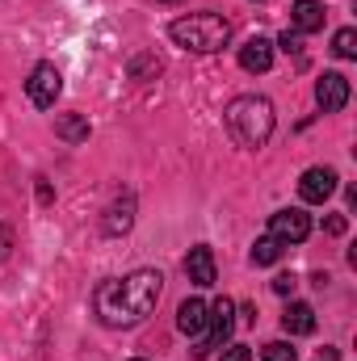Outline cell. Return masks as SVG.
Returning a JSON list of instances; mask_svg holds the SVG:
<instances>
[{
  "label": "cell",
  "mask_w": 357,
  "mask_h": 361,
  "mask_svg": "<svg viewBox=\"0 0 357 361\" xmlns=\"http://www.w3.org/2000/svg\"><path fill=\"white\" fill-rule=\"evenodd\" d=\"M269 235H273L277 244H303V240L311 235V214L298 210V206L277 210V214H269Z\"/></svg>",
  "instance_id": "5"
},
{
  "label": "cell",
  "mask_w": 357,
  "mask_h": 361,
  "mask_svg": "<svg viewBox=\"0 0 357 361\" xmlns=\"http://www.w3.org/2000/svg\"><path fill=\"white\" fill-rule=\"evenodd\" d=\"M206 319H210V307L202 298H185L177 307V328L185 336H202L206 332Z\"/></svg>",
  "instance_id": "11"
},
{
  "label": "cell",
  "mask_w": 357,
  "mask_h": 361,
  "mask_svg": "<svg viewBox=\"0 0 357 361\" xmlns=\"http://www.w3.org/2000/svg\"><path fill=\"white\" fill-rule=\"evenodd\" d=\"M131 223H135V197L126 193L122 202H114L109 206V214H105V235H118V231H131Z\"/></svg>",
  "instance_id": "13"
},
{
  "label": "cell",
  "mask_w": 357,
  "mask_h": 361,
  "mask_svg": "<svg viewBox=\"0 0 357 361\" xmlns=\"http://www.w3.org/2000/svg\"><path fill=\"white\" fill-rule=\"evenodd\" d=\"M240 68H244V72H253V76L269 72V68H273V42L261 38V34H253V38L240 47Z\"/></svg>",
  "instance_id": "9"
},
{
  "label": "cell",
  "mask_w": 357,
  "mask_h": 361,
  "mask_svg": "<svg viewBox=\"0 0 357 361\" xmlns=\"http://www.w3.org/2000/svg\"><path fill=\"white\" fill-rule=\"evenodd\" d=\"M315 105H320L324 114L345 109V105H349V80H345L341 72H324V76L315 80Z\"/></svg>",
  "instance_id": "7"
},
{
  "label": "cell",
  "mask_w": 357,
  "mask_h": 361,
  "mask_svg": "<svg viewBox=\"0 0 357 361\" xmlns=\"http://www.w3.org/2000/svg\"><path fill=\"white\" fill-rule=\"evenodd\" d=\"M131 361H143V357H131Z\"/></svg>",
  "instance_id": "25"
},
{
  "label": "cell",
  "mask_w": 357,
  "mask_h": 361,
  "mask_svg": "<svg viewBox=\"0 0 357 361\" xmlns=\"http://www.w3.org/2000/svg\"><path fill=\"white\" fill-rule=\"evenodd\" d=\"M8 248H13V231H8V227L0 223V261L8 257Z\"/></svg>",
  "instance_id": "23"
},
{
  "label": "cell",
  "mask_w": 357,
  "mask_h": 361,
  "mask_svg": "<svg viewBox=\"0 0 357 361\" xmlns=\"http://www.w3.org/2000/svg\"><path fill=\"white\" fill-rule=\"evenodd\" d=\"M160 290H164V277L156 269H139L131 277H109L92 290V311L105 328H135L156 311Z\"/></svg>",
  "instance_id": "1"
},
{
  "label": "cell",
  "mask_w": 357,
  "mask_h": 361,
  "mask_svg": "<svg viewBox=\"0 0 357 361\" xmlns=\"http://www.w3.org/2000/svg\"><path fill=\"white\" fill-rule=\"evenodd\" d=\"M345 227H349L345 214H328V219H324V231H328V235H345Z\"/></svg>",
  "instance_id": "20"
},
{
  "label": "cell",
  "mask_w": 357,
  "mask_h": 361,
  "mask_svg": "<svg viewBox=\"0 0 357 361\" xmlns=\"http://www.w3.org/2000/svg\"><path fill=\"white\" fill-rule=\"evenodd\" d=\"M227 130L244 147H265L269 135H273V105H269L265 97H257V92L236 97L227 105Z\"/></svg>",
  "instance_id": "3"
},
{
  "label": "cell",
  "mask_w": 357,
  "mask_h": 361,
  "mask_svg": "<svg viewBox=\"0 0 357 361\" xmlns=\"http://www.w3.org/2000/svg\"><path fill=\"white\" fill-rule=\"evenodd\" d=\"M282 328H286L290 336H311V332H315V311H311L307 302H290V307L282 311Z\"/></svg>",
  "instance_id": "12"
},
{
  "label": "cell",
  "mask_w": 357,
  "mask_h": 361,
  "mask_svg": "<svg viewBox=\"0 0 357 361\" xmlns=\"http://www.w3.org/2000/svg\"><path fill=\"white\" fill-rule=\"evenodd\" d=\"M324 30V8L315 0H294V34H315Z\"/></svg>",
  "instance_id": "14"
},
{
  "label": "cell",
  "mask_w": 357,
  "mask_h": 361,
  "mask_svg": "<svg viewBox=\"0 0 357 361\" xmlns=\"http://www.w3.org/2000/svg\"><path fill=\"white\" fill-rule=\"evenodd\" d=\"M332 51H337V59H357V30H341L337 38H332Z\"/></svg>",
  "instance_id": "17"
},
{
  "label": "cell",
  "mask_w": 357,
  "mask_h": 361,
  "mask_svg": "<svg viewBox=\"0 0 357 361\" xmlns=\"http://www.w3.org/2000/svg\"><path fill=\"white\" fill-rule=\"evenodd\" d=\"M185 277L193 281V286H214V252L206 248V244H198V248H189V257H185Z\"/></svg>",
  "instance_id": "10"
},
{
  "label": "cell",
  "mask_w": 357,
  "mask_h": 361,
  "mask_svg": "<svg viewBox=\"0 0 357 361\" xmlns=\"http://www.w3.org/2000/svg\"><path fill=\"white\" fill-rule=\"evenodd\" d=\"M25 92H30V101H34L38 109H51L55 97L63 92V76H59V68H55V63H38V68L30 72V80H25Z\"/></svg>",
  "instance_id": "6"
},
{
  "label": "cell",
  "mask_w": 357,
  "mask_h": 361,
  "mask_svg": "<svg viewBox=\"0 0 357 361\" xmlns=\"http://www.w3.org/2000/svg\"><path fill=\"white\" fill-rule=\"evenodd\" d=\"M236 332V302L231 298H219L210 307V319H206V332H202V345H198V357H206L210 349H223Z\"/></svg>",
  "instance_id": "4"
},
{
  "label": "cell",
  "mask_w": 357,
  "mask_h": 361,
  "mask_svg": "<svg viewBox=\"0 0 357 361\" xmlns=\"http://www.w3.org/2000/svg\"><path fill=\"white\" fill-rule=\"evenodd\" d=\"M332 193H337V173H332V169H307L303 180H298V197L311 202V206L328 202Z\"/></svg>",
  "instance_id": "8"
},
{
  "label": "cell",
  "mask_w": 357,
  "mask_h": 361,
  "mask_svg": "<svg viewBox=\"0 0 357 361\" xmlns=\"http://www.w3.org/2000/svg\"><path fill=\"white\" fill-rule=\"evenodd\" d=\"M169 4H181V0H169Z\"/></svg>",
  "instance_id": "24"
},
{
  "label": "cell",
  "mask_w": 357,
  "mask_h": 361,
  "mask_svg": "<svg viewBox=\"0 0 357 361\" xmlns=\"http://www.w3.org/2000/svg\"><path fill=\"white\" fill-rule=\"evenodd\" d=\"M173 42L181 51H193V55H214L231 42V21L219 17V13H189V17H177L169 25Z\"/></svg>",
  "instance_id": "2"
},
{
  "label": "cell",
  "mask_w": 357,
  "mask_h": 361,
  "mask_svg": "<svg viewBox=\"0 0 357 361\" xmlns=\"http://www.w3.org/2000/svg\"><path fill=\"white\" fill-rule=\"evenodd\" d=\"M261 361H298V349H290L286 341H269L261 349Z\"/></svg>",
  "instance_id": "18"
},
{
  "label": "cell",
  "mask_w": 357,
  "mask_h": 361,
  "mask_svg": "<svg viewBox=\"0 0 357 361\" xmlns=\"http://www.w3.org/2000/svg\"><path fill=\"white\" fill-rule=\"evenodd\" d=\"M282 252H286V244H277L273 235H261V240L253 244V265H261V269H265V265H277Z\"/></svg>",
  "instance_id": "16"
},
{
  "label": "cell",
  "mask_w": 357,
  "mask_h": 361,
  "mask_svg": "<svg viewBox=\"0 0 357 361\" xmlns=\"http://www.w3.org/2000/svg\"><path fill=\"white\" fill-rule=\"evenodd\" d=\"M277 47H282L286 55H298V59H303V34H294V30H286V34L277 38Z\"/></svg>",
  "instance_id": "19"
},
{
  "label": "cell",
  "mask_w": 357,
  "mask_h": 361,
  "mask_svg": "<svg viewBox=\"0 0 357 361\" xmlns=\"http://www.w3.org/2000/svg\"><path fill=\"white\" fill-rule=\"evenodd\" d=\"M294 286H298L294 273H277V277H273V290H277V294H294Z\"/></svg>",
  "instance_id": "21"
},
{
  "label": "cell",
  "mask_w": 357,
  "mask_h": 361,
  "mask_svg": "<svg viewBox=\"0 0 357 361\" xmlns=\"http://www.w3.org/2000/svg\"><path fill=\"white\" fill-rule=\"evenodd\" d=\"M55 135L63 143H85L89 139V118L85 114H59L55 118Z\"/></svg>",
  "instance_id": "15"
},
{
  "label": "cell",
  "mask_w": 357,
  "mask_h": 361,
  "mask_svg": "<svg viewBox=\"0 0 357 361\" xmlns=\"http://www.w3.org/2000/svg\"><path fill=\"white\" fill-rule=\"evenodd\" d=\"M223 361H253V349H244V345H231V349H223Z\"/></svg>",
  "instance_id": "22"
}]
</instances>
